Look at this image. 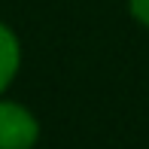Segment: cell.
Listing matches in <instances>:
<instances>
[{
  "instance_id": "3",
  "label": "cell",
  "mask_w": 149,
  "mask_h": 149,
  "mask_svg": "<svg viewBox=\"0 0 149 149\" xmlns=\"http://www.w3.org/2000/svg\"><path fill=\"white\" fill-rule=\"evenodd\" d=\"M131 12L137 22H143L149 28V0H131Z\"/></svg>"
},
{
  "instance_id": "2",
  "label": "cell",
  "mask_w": 149,
  "mask_h": 149,
  "mask_svg": "<svg viewBox=\"0 0 149 149\" xmlns=\"http://www.w3.org/2000/svg\"><path fill=\"white\" fill-rule=\"evenodd\" d=\"M18 58H22V52H18L15 33L6 24H0V91L12 82V76L18 70Z\"/></svg>"
},
{
  "instance_id": "1",
  "label": "cell",
  "mask_w": 149,
  "mask_h": 149,
  "mask_svg": "<svg viewBox=\"0 0 149 149\" xmlns=\"http://www.w3.org/2000/svg\"><path fill=\"white\" fill-rule=\"evenodd\" d=\"M37 119L24 107L0 100V149H31L37 143Z\"/></svg>"
}]
</instances>
